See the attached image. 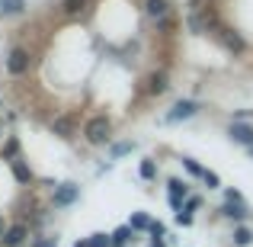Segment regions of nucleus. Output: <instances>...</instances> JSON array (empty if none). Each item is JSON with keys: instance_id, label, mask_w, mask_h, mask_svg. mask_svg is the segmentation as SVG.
<instances>
[{"instance_id": "9d476101", "label": "nucleus", "mask_w": 253, "mask_h": 247, "mask_svg": "<svg viewBox=\"0 0 253 247\" xmlns=\"http://www.w3.org/2000/svg\"><path fill=\"white\" fill-rule=\"evenodd\" d=\"M151 225H154V222H151V218L144 215V212H135V215H131V228H138V231L148 228V231H151Z\"/></svg>"}, {"instance_id": "f8f14e48", "label": "nucleus", "mask_w": 253, "mask_h": 247, "mask_svg": "<svg viewBox=\"0 0 253 247\" xmlns=\"http://www.w3.org/2000/svg\"><path fill=\"white\" fill-rule=\"evenodd\" d=\"M84 6H86V0H64V13H68V16H77Z\"/></svg>"}, {"instance_id": "dca6fc26", "label": "nucleus", "mask_w": 253, "mask_h": 247, "mask_svg": "<svg viewBox=\"0 0 253 247\" xmlns=\"http://www.w3.org/2000/svg\"><path fill=\"white\" fill-rule=\"evenodd\" d=\"M183 167L192 173V177H205V170H202V167H199L196 161H192V157H183Z\"/></svg>"}, {"instance_id": "7ed1b4c3", "label": "nucleus", "mask_w": 253, "mask_h": 247, "mask_svg": "<svg viewBox=\"0 0 253 247\" xmlns=\"http://www.w3.org/2000/svg\"><path fill=\"white\" fill-rule=\"evenodd\" d=\"M196 109H199V106L192 103V99H179V103L167 112V122H179V119H189V116H196Z\"/></svg>"}, {"instance_id": "ddd939ff", "label": "nucleus", "mask_w": 253, "mask_h": 247, "mask_svg": "<svg viewBox=\"0 0 253 247\" xmlns=\"http://www.w3.org/2000/svg\"><path fill=\"white\" fill-rule=\"evenodd\" d=\"M148 90H151V93H164V90H167V77H164V74H154V77H151V87H148Z\"/></svg>"}, {"instance_id": "412c9836", "label": "nucleus", "mask_w": 253, "mask_h": 247, "mask_svg": "<svg viewBox=\"0 0 253 247\" xmlns=\"http://www.w3.org/2000/svg\"><path fill=\"white\" fill-rule=\"evenodd\" d=\"M151 235H154V241H161V238H164V225L154 222V225H151Z\"/></svg>"}, {"instance_id": "2eb2a0df", "label": "nucleus", "mask_w": 253, "mask_h": 247, "mask_svg": "<svg viewBox=\"0 0 253 247\" xmlns=\"http://www.w3.org/2000/svg\"><path fill=\"white\" fill-rule=\"evenodd\" d=\"M250 241H253V235H250V231H247V228H237V235H234V244H237V247H247Z\"/></svg>"}, {"instance_id": "39448f33", "label": "nucleus", "mask_w": 253, "mask_h": 247, "mask_svg": "<svg viewBox=\"0 0 253 247\" xmlns=\"http://www.w3.org/2000/svg\"><path fill=\"white\" fill-rule=\"evenodd\" d=\"M167 13H170L167 0H148V16H151V19L164 23V19H167Z\"/></svg>"}, {"instance_id": "393cba45", "label": "nucleus", "mask_w": 253, "mask_h": 247, "mask_svg": "<svg viewBox=\"0 0 253 247\" xmlns=\"http://www.w3.org/2000/svg\"><path fill=\"white\" fill-rule=\"evenodd\" d=\"M247 151H250V157H253V148H247Z\"/></svg>"}, {"instance_id": "4468645a", "label": "nucleus", "mask_w": 253, "mask_h": 247, "mask_svg": "<svg viewBox=\"0 0 253 247\" xmlns=\"http://www.w3.org/2000/svg\"><path fill=\"white\" fill-rule=\"evenodd\" d=\"M128 238H131V228H119L116 235H112V247H125Z\"/></svg>"}, {"instance_id": "6ab92c4d", "label": "nucleus", "mask_w": 253, "mask_h": 247, "mask_svg": "<svg viewBox=\"0 0 253 247\" xmlns=\"http://www.w3.org/2000/svg\"><path fill=\"white\" fill-rule=\"evenodd\" d=\"M205 183H209V190H215V186H218V173H211V170H205Z\"/></svg>"}, {"instance_id": "f03ea898", "label": "nucleus", "mask_w": 253, "mask_h": 247, "mask_svg": "<svg viewBox=\"0 0 253 247\" xmlns=\"http://www.w3.org/2000/svg\"><path fill=\"white\" fill-rule=\"evenodd\" d=\"M6 71H10L13 77L26 74V71H29V51H26V49H13L10 58H6Z\"/></svg>"}, {"instance_id": "b1692460", "label": "nucleus", "mask_w": 253, "mask_h": 247, "mask_svg": "<svg viewBox=\"0 0 253 247\" xmlns=\"http://www.w3.org/2000/svg\"><path fill=\"white\" fill-rule=\"evenodd\" d=\"M154 247H164V244H161V241H154Z\"/></svg>"}, {"instance_id": "f257e3e1", "label": "nucleus", "mask_w": 253, "mask_h": 247, "mask_svg": "<svg viewBox=\"0 0 253 247\" xmlns=\"http://www.w3.org/2000/svg\"><path fill=\"white\" fill-rule=\"evenodd\" d=\"M109 129H112V125H109V119H106V116H93L90 122H86L84 135H86V142H90V145H103L106 138H109Z\"/></svg>"}, {"instance_id": "f3484780", "label": "nucleus", "mask_w": 253, "mask_h": 247, "mask_svg": "<svg viewBox=\"0 0 253 247\" xmlns=\"http://www.w3.org/2000/svg\"><path fill=\"white\" fill-rule=\"evenodd\" d=\"M90 247H112V238H106V235H93V238H90Z\"/></svg>"}, {"instance_id": "423d86ee", "label": "nucleus", "mask_w": 253, "mask_h": 247, "mask_svg": "<svg viewBox=\"0 0 253 247\" xmlns=\"http://www.w3.org/2000/svg\"><path fill=\"white\" fill-rule=\"evenodd\" d=\"M23 241H26V225H13V228H6V238H3L6 247H19Z\"/></svg>"}, {"instance_id": "9b49d317", "label": "nucleus", "mask_w": 253, "mask_h": 247, "mask_svg": "<svg viewBox=\"0 0 253 247\" xmlns=\"http://www.w3.org/2000/svg\"><path fill=\"white\" fill-rule=\"evenodd\" d=\"M26 0H0V13H19Z\"/></svg>"}, {"instance_id": "0eeeda50", "label": "nucleus", "mask_w": 253, "mask_h": 247, "mask_svg": "<svg viewBox=\"0 0 253 247\" xmlns=\"http://www.w3.org/2000/svg\"><path fill=\"white\" fill-rule=\"evenodd\" d=\"M74 199H77V186L74 183H64L61 190L55 193V202L58 205H68V202H74Z\"/></svg>"}, {"instance_id": "5701e85b", "label": "nucleus", "mask_w": 253, "mask_h": 247, "mask_svg": "<svg viewBox=\"0 0 253 247\" xmlns=\"http://www.w3.org/2000/svg\"><path fill=\"white\" fill-rule=\"evenodd\" d=\"M6 238V228H3V218H0V241Z\"/></svg>"}, {"instance_id": "20e7f679", "label": "nucleus", "mask_w": 253, "mask_h": 247, "mask_svg": "<svg viewBox=\"0 0 253 247\" xmlns=\"http://www.w3.org/2000/svg\"><path fill=\"white\" fill-rule=\"evenodd\" d=\"M228 135L234 138V142H241V145H247V148H253V129H247V125L234 122V125L228 129Z\"/></svg>"}, {"instance_id": "aec40b11", "label": "nucleus", "mask_w": 253, "mask_h": 247, "mask_svg": "<svg viewBox=\"0 0 253 247\" xmlns=\"http://www.w3.org/2000/svg\"><path fill=\"white\" fill-rule=\"evenodd\" d=\"M141 177H144V180L154 177V164H151V161H144V164H141Z\"/></svg>"}, {"instance_id": "4be33fe9", "label": "nucleus", "mask_w": 253, "mask_h": 247, "mask_svg": "<svg viewBox=\"0 0 253 247\" xmlns=\"http://www.w3.org/2000/svg\"><path fill=\"white\" fill-rule=\"evenodd\" d=\"M176 222H179V225H192V215L183 209V212H176Z\"/></svg>"}, {"instance_id": "6e6552de", "label": "nucleus", "mask_w": 253, "mask_h": 247, "mask_svg": "<svg viewBox=\"0 0 253 247\" xmlns=\"http://www.w3.org/2000/svg\"><path fill=\"white\" fill-rule=\"evenodd\" d=\"M221 212H224V215H228V218H237V222H241V218L247 215V212H244V205L237 202V199H228V205H224Z\"/></svg>"}, {"instance_id": "1a4fd4ad", "label": "nucleus", "mask_w": 253, "mask_h": 247, "mask_svg": "<svg viewBox=\"0 0 253 247\" xmlns=\"http://www.w3.org/2000/svg\"><path fill=\"white\" fill-rule=\"evenodd\" d=\"M51 129H55L61 138H71V129H74V122H71V116H61V119H55V125H51Z\"/></svg>"}, {"instance_id": "a211bd4d", "label": "nucleus", "mask_w": 253, "mask_h": 247, "mask_svg": "<svg viewBox=\"0 0 253 247\" xmlns=\"http://www.w3.org/2000/svg\"><path fill=\"white\" fill-rule=\"evenodd\" d=\"M13 173H16V177L23 180V183H26V180H29V170H26V167L19 164V161H13Z\"/></svg>"}]
</instances>
